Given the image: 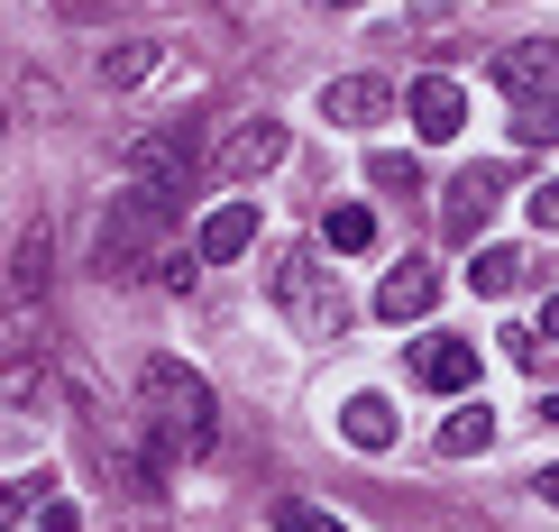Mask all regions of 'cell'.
<instances>
[{"instance_id": "cell-1", "label": "cell", "mask_w": 559, "mask_h": 532, "mask_svg": "<svg viewBox=\"0 0 559 532\" xmlns=\"http://www.w3.org/2000/svg\"><path fill=\"white\" fill-rule=\"evenodd\" d=\"M138 413H147V487L175 459L221 450V404H212V386H202V367H183V358L138 367Z\"/></svg>"}, {"instance_id": "cell-2", "label": "cell", "mask_w": 559, "mask_h": 532, "mask_svg": "<svg viewBox=\"0 0 559 532\" xmlns=\"http://www.w3.org/2000/svg\"><path fill=\"white\" fill-rule=\"evenodd\" d=\"M156 239H166V202L129 184V193L102 212V239H92V275H138V267H156V258H166Z\"/></svg>"}, {"instance_id": "cell-3", "label": "cell", "mask_w": 559, "mask_h": 532, "mask_svg": "<svg viewBox=\"0 0 559 532\" xmlns=\"http://www.w3.org/2000/svg\"><path fill=\"white\" fill-rule=\"evenodd\" d=\"M193 184H202V138H193V129H156V138H138V193H156V202L175 212Z\"/></svg>"}, {"instance_id": "cell-4", "label": "cell", "mask_w": 559, "mask_h": 532, "mask_svg": "<svg viewBox=\"0 0 559 532\" xmlns=\"http://www.w3.org/2000/svg\"><path fill=\"white\" fill-rule=\"evenodd\" d=\"M275 304H285V312H294L312 340H340V331H348L340 285H331V275H321L312 258H285V267H275Z\"/></svg>"}, {"instance_id": "cell-5", "label": "cell", "mask_w": 559, "mask_h": 532, "mask_svg": "<svg viewBox=\"0 0 559 532\" xmlns=\"http://www.w3.org/2000/svg\"><path fill=\"white\" fill-rule=\"evenodd\" d=\"M413 386H431V395H468V386L486 377L477 367V340H459V331H431V340H413Z\"/></svg>"}, {"instance_id": "cell-6", "label": "cell", "mask_w": 559, "mask_h": 532, "mask_svg": "<svg viewBox=\"0 0 559 532\" xmlns=\"http://www.w3.org/2000/svg\"><path fill=\"white\" fill-rule=\"evenodd\" d=\"M496 83L504 102H559V37H523L496 56Z\"/></svg>"}, {"instance_id": "cell-7", "label": "cell", "mask_w": 559, "mask_h": 532, "mask_svg": "<svg viewBox=\"0 0 559 532\" xmlns=\"http://www.w3.org/2000/svg\"><path fill=\"white\" fill-rule=\"evenodd\" d=\"M504 184H514V166H468V175L450 184V202H440V229H450V239H477Z\"/></svg>"}, {"instance_id": "cell-8", "label": "cell", "mask_w": 559, "mask_h": 532, "mask_svg": "<svg viewBox=\"0 0 559 532\" xmlns=\"http://www.w3.org/2000/svg\"><path fill=\"white\" fill-rule=\"evenodd\" d=\"M212 156H221V175H229V184H258V175L285 166V129H275V120H239Z\"/></svg>"}, {"instance_id": "cell-9", "label": "cell", "mask_w": 559, "mask_h": 532, "mask_svg": "<svg viewBox=\"0 0 559 532\" xmlns=\"http://www.w3.org/2000/svg\"><path fill=\"white\" fill-rule=\"evenodd\" d=\"M431 304H440V267H431V258H404V267L377 285V321H423Z\"/></svg>"}, {"instance_id": "cell-10", "label": "cell", "mask_w": 559, "mask_h": 532, "mask_svg": "<svg viewBox=\"0 0 559 532\" xmlns=\"http://www.w3.org/2000/svg\"><path fill=\"white\" fill-rule=\"evenodd\" d=\"M193 248H202V258H212V267H239L248 248H258V202H221V212H202Z\"/></svg>"}, {"instance_id": "cell-11", "label": "cell", "mask_w": 559, "mask_h": 532, "mask_svg": "<svg viewBox=\"0 0 559 532\" xmlns=\"http://www.w3.org/2000/svg\"><path fill=\"white\" fill-rule=\"evenodd\" d=\"M413 129H423L431 147H450V138L468 129V92H459L450 74H423V83H413Z\"/></svg>"}, {"instance_id": "cell-12", "label": "cell", "mask_w": 559, "mask_h": 532, "mask_svg": "<svg viewBox=\"0 0 559 532\" xmlns=\"http://www.w3.org/2000/svg\"><path fill=\"white\" fill-rule=\"evenodd\" d=\"M385 110H394V92L377 74H340L331 92H321V120H331V129H377Z\"/></svg>"}, {"instance_id": "cell-13", "label": "cell", "mask_w": 559, "mask_h": 532, "mask_svg": "<svg viewBox=\"0 0 559 532\" xmlns=\"http://www.w3.org/2000/svg\"><path fill=\"white\" fill-rule=\"evenodd\" d=\"M56 350V312L46 304H0V367H28Z\"/></svg>"}, {"instance_id": "cell-14", "label": "cell", "mask_w": 559, "mask_h": 532, "mask_svg": "<svg viewBox=\"0 0 559 532\" xmlns=\"http://www.w3.org/2000/svg\"><path fill=\"white\" fill-rule=\"evenodd\" d=\"M46 275H56V229L28 221L19 229V258H10V304H46Z\"/></svg>"}, {"instance_id": "cell-15", "label": "cell", "mask_w": 559, "mask_h": 532, "mask_svg": "<svg viewBox=\"0 0 559 532\" xmlns=\"http://www.w3.org/2000/svg\"><path fill=\"white\" fill-rule=\"evenodd\" d=\"M340 441L367 450V459L394 450V404H385V395H348V404H340Z\"/></svg>"}, {"instance_id": "cell-16", "label": "cell", "mask_w": 559, "mask_h": 532, "mask_svg": "<svg viewBox=\"0 0 559 532\" xmlns=\"http://www.w3.org/2000/svg\"><path fill=\"white\" fill-rule=\"evenodd\" d=\"M166 74V46H110L102 56V83L110 92H138V83H156Z\"/></svg>"}, {"instance_id": "cell-17", "label": "cell", "mask_w": 559, "mask_h": 532, "mask_svg": "<svg viewBox=\"0 0 559 532\" xmlns=\"http://www.w3.org/2000/svg\"><path fill=\"white\" fill-rule=\"evenodd\" d=\"M367 239H377V212H367V202H331V212H321V248H340V258H358Z\"/></svg>"}, {"instance_id": "cell-18", "label": "cell", "mask_w": 559, "mask_h": 532, "mask_svg": "<svg viewBox=\"0 0 559 532\" xmlns=\"http://www.w3.org/2000/svg\"><path fill=\"white\" fill-rule=\"evenodd\" d=\"M486 441H496V413H486V404H459L450 423H440V450H450V459H477Z\"/></svg>"}, {"instance_id": "cell-19", "label": "cell", "mask_w": 559, "mask_h": 532, "mask_svg": "<svg viewBox=\"0 0 559 532\" xmlns=\"http://www.w3.org/2000/svg\"><path fill=\"white\" fill-rule=\"evenodd\" d=\"M514 275H523L514 248H477V258H468V285L477 294H514Z\"/></svg>"}, {"instance_id": "cell-20", "label": "cell", "mask_w": 559, "mask_h": 532, "mask_svg": "<svg viewBox=\"0 0 559 532\" xmlns=\"http://www.w3.org/2000/svg\"><path fill=\"white\" fill-rule=\"evenodd\" d=\"M275 532H348V523L331 515V505H312V496H285L275 505Z\"/></svg>"}, {"instance_id": "cell-21", "label": "cell", "mask_w": 559, "mask_h": 532, "mask_svg": "<svg viewBox=\"0 0 559 532\" xmlns=\"http://www.w3.org/2000/svg\"><path fill=\"white\" fill-rule=\"evenodd\" d=\"M514 138L523 147H559V102H514Z\"/></svg>"}, {"instance_id": "cell-22", "label": "cell", "mask_w": 559, "mask_h": 532, "mask_svg": "<svg viewBox=\"0 0 559 532\" xmlns=\"http://www.w3.org/2000/svg\"><path fill=\"white\" fill-rule=\"evenodd\" d=\"M377 184H385V193H413V184H423V166H413V156H394V147H385V156H377Z\"/></svg>"}, {"instance_id": "cell-23", "label": "cell", "mask_w": 559, "mask_h": 532, "mask_svg": "<svg viewBox=\"0 0 559 532\" xmlns=\"http://www.w3.org/2000/svg\"><path fill=\"white\" fill-rule=\"evenodd\" d=\"M37 496H46V477H28V487H0V532H10L19 515H28V505H37Z\"/></svg>"}, {"instance_id": "cell-24", "label": "cell", "mask_w": 559, "mask_h": 532, "mask_svg": "<svg viewBox=\"0 0 559 532\" xmlns=\"http://www.w3.org/2000/svg\"><path fill=\"white\" fill-rule=\"evenodd\" d=\"M156 285L183 294V285H193V258H183V248H166V258H156Z\"/></svg>"}, {"instance_id": "cell-25", "label": "cell", "mask_w": 559, "mask_h": 532, "mask_svg": "<svg viewBox=\"0 0 559 532\" xmlns=\"http://www.w3.org/2000/svg\"><path fill=\"white\" fill-rule=\"evenodd\" d=\"M523 212H532V229H559V184H532Z\"/></svg>"}, {"instance_id": "cell-26", "label": "cell", "mask_w": 559, "mask_h": 532, "mask_svg": "<svg viewBox=\"0 0 559 532\" xmlns=\"http://www.w3.org/2000/svg\"><path fill=\"white\" fill-rule=\"evenodd\" d=\"M37 523L46 532H74V496H37Z\"/></svg>"}, {"instance_id": "cell-27", "label": "cell", "mask_w": 559, "mask_h": 532, "mask_svg": "<svg viewBox=\"0 0 559 532\" xmlns=\"http://www.w3.org/2000/svg\"><path fill=\"white\" fill-rule=\"evenodd\" d=\"M532 487H542V496H550V505H559V469H542V477H532Z\"/></svg>"}, {"instance_id": "cell-28", "label": "cell", "mask_w": 559, "mask_h": 532, "mask_svg": "<svg viewBox=\"0 0 559 532\" xmlns=\"http://www.w3.org/2000/svg\"><path fill=\"white\" fill-rule=\"evenodd\" d=\"M542 331H550V340H559V294H550V312H542Z\"/></svg>"}, {"instance_id": "cell-29", "label": "cell", "mask_w": 559, "mask_h": 532, "mask_svg": "<svg viewBox=\"0 0 559 532\" xmlns=\"http://www.w3.org/2000/svg\"><path fill=\"white\" fill-rule=\"evenodd\" d=\"M321 10H340V19H348V10H367V0H321Z\"/></svg>"}]
</instances>
